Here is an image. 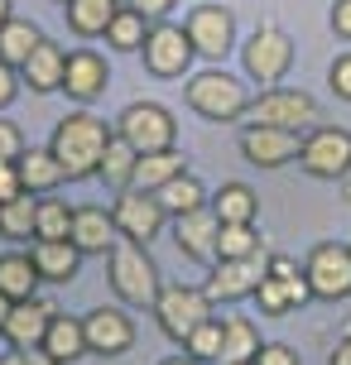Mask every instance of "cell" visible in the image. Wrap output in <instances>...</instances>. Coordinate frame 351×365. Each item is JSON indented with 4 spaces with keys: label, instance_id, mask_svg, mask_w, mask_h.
I'll return each mask as SVG.
<instances>
[{
    "label": "cell",
    "instance_id": "f1b7e54d",
    "mask_svg": "<svg viewBox=\"0 0 351 365\" xmlns=\"http://www.w3.org/2000/svg\"><path fill=\"white\" fill-rule=\"evenodd\" d=\"M154 197H159V207H164L168 217H188V212L207 207V187H203L198 173H188V168H183V173H178V178H168Z\"/></svg>",
    "mask_w": 351,
    "mask_h": 365
},
{
    "label": "cell",
    "instance_id": "4316f807",
    "mask_svg": "<svg viewBox=\"0 0 351 365\" xmlns=\"http://www.w3.org/2000/svg\"><path fill=\"white\" fill-rule=\"evenodd\" d=\"M39 269L34 259L24 255V250H10V255H0V293L10 298V303H24V298H34L39 293Z\"/></svg>",
    "mask_w": 351,
    "mask_h": 365
},
{
    "label": "cell",
    "instance_id": "e0dca14e",
    "mask_svg": "<svg viewBox=\"0 0 351 365\" xmlns=\"http://www.w3.org/2000/svg\"><path fill=\"white\" fill-rule=\"evenodd\" d=\"M58 317V303H49V298H24V303H15L10 308V317H5V341L15 351H39L44 346V331H49V322Z\"/></svg>",
    "mask_w": 351,
    "mask_h": 365
},
{
    "label": "cell",
    "instance_id": "7a4b0ae2",
    "mask_svg": "<svg viewBox=\"0 0 351 365\" xmlns=\"http://www.w3.org/2000/svg\"><path fill=\"white\" fill-rule=\"evenodd\" d=\"M106 264H111V289L121 303L130 308H154L159 298V264L149 259V245H135V240H116L106 250Z\"/></svg>",
    "mask_w": 351,
    "mask_h": 365
},
{
    "label": "cell",
    "instance_id": "cb8c5ba5",
    "mask_svg": "<svg viewBox=\"0 0 351 365\" xmlns=\"http://www.w3.org/2000/svg\"><path fill=\"white\" fill-rule=\"evenodd\" d=\"M207 207L217 212L222 226H250V221L260 217V197L245 187V182H222L217 197H207Z\"/></svg>",
    "mask_w": 351,
    "mask_h": 365
},
{
    "label": "cell",
    "instance_id": "b9f144b4",
    "mask_svg": "<svg viewBox=\"0 0 351 365\" xmlns=\"http://www.w3.org/2000/svg\"><path fill=\"white\" fill-rule=\"evenodd\" d=\"M19 96V68H10V63H0V110L10 106Z\"/></svg>",
    "mask_w": 351,
    "mask_h": 365
},
{
    "label": "cell",
    "instance_id": "83f0119b",
    "mask_svg": "<svg viewBox=\"0 0 351 365\" xmlns=\"http://www.w3.org/2000/svg\"><path fill=\"white\" fill-rule=\"evenodd\" d=\"M183 173V154L178 149H159V154H140L135 159V173H130V187H140V192H159L168 178H178Z\"/></svg>",
    "mask_w": 351,
    "mask_h": 365
},
{
    "label": "cell",
    "instance_id": "bcb514c9",
    "mask_svg": "<svg viewBox=\"0 0 351 365\" xmlns=\"http://www.w3.org/2000/svg\"><path fill=\"white\" fill-rule=\"evenodd\" d=\"M332 365H351V331L337 341V351H332Z\"/></svg>",
    "mask_w": 351,
    "mask_h": 365
},
{
    "label": "cell",
    "instance_id": "7402d4cb",
    "mask_svg": "<svg viewBox=\"0 0 351 365\" xmlns=\"http://www.w3.org/2000/svg\"><path fill=\"white\" fill-rule=\"evenodd\" d=\"M39 351L58 365H73V361H82V356H92V351H87V331H82V317L58 312L54 322H49V331H44V346Z\"/></svg>",
    "mask_w": 351,
    "mask_h": 365
},
{
    "label": "cell",
    "instance_id": "1f68e13d",
    "mask_svg": "<svg viewBox=\"0 0 351 365\" xmlns=\"http://www.w3.org/2000/svg\"><path fill=\"white\" fill-rule=\"evenodd\" d=\"M135 149L121 140V135H111V145L101 149V164H96V178L106 182V187H116V192H126L130 187V173H135Z\"/></svg>",
    "mask_w": 351,
    "mask_h": 365
},
{
    "label": "cell",
    "instance_id": "ba28073f",
    "mask_svg": "<svg viewBox=\"0 0 351 365\" xmlns=\"http://www.w3.org/2000/svg\"><path fill=\"white\" fill-rule=\"evenodd\" d=\"M207 317H217V308H212V298H207L203 289H193V284H164L159 298H154V322H159V331H164L168 341H178V346L188 341L193 327H203Z\"/></svg>",
    "mask_w": 351,
    "mask_h": 365
},
{
    "label": "cell",
    "instance_id": "c3c4849f",
    "mask_svg": "<svg viewBox=\"0 0 351 365\" xmlns=\"http://www.w3.org/2000/svg\"><path fill=\"white\" fill-rule=\"evenodd\" d=\"M10 19H15V5H10V0H0V29H5Z\"/></svg>",
    "mask_w": 351,
    "mask_h": 365
},
{
    "label": "cell",
    "instance_id": "ac0fdd59",
    "mask_svg": "<svg viewBox=\"0 0 351 365\" xmlns=\"http://www.w3.org/2000/svg\"><path fill=\"white\" fill-rule=\"evenodd\" d=\"M106 87H111L106 58L96 53V48H73V53H68V73H63V91L87 106V101H96Z\"/></svg>",
    "mask_w": 351,
    "mask_h": 365
},
{
    "label": "cell",
    "instance_id": "4dcf8cb0",
    "mask_svg": "<svg viewBox=\"0 0 351 365\" xmlns=\"http://www.w3.org/2000/svg\"><path fill=\"white\" fill-rule=\"evenodd\" d=\"M34 217H39V197L19 192V197L0 202V240H34Z\"/></svg>",
    "mask_w": 351,
    "mask_h": 365
},
{
    "label": "cell",
    "instance_id": "f35d334b",
    "mask_svg": "<svg viewBox=\"0 0 351 365\" xmlns=\"http://www.w3.org/2000/svg\"><path fill=\"white\" fill-rule=\"evenodd\" d=\"M24 149H29V145H24V130H19L15 120L0 115V164H15Z\"/></svg>",
    "mask_w": 351,
    "mask_h": 365
},
{
    "label": "cell",
    "instance_id": "d4e9b609",
    "mask_svg": "<svg viewBox=\"0 0 351 365\" xmlns=\"http://www.w3.org/2000/svg\"><path fill=\"white\" fill-rule=\"evenodd\" d=\"M121 0H68V29L77 38H106Z\"/></svg>",
    "mask_w": 351,
    "mask_h": 365
},
{
    "label": "cell",
    "instance_id": "484cf974",
    "mask_svg": "<svg viewBox=\"0 0 351 365\" xmlns=\"http://www.w3.org/2000/svg\"><path fill=\"white\" fill-rule=\"evenodd\" d=\"M260 327L250 317H222V356L217 365H236V361H255L260 356Z\"/></svg>",
    "mask_w": 351,
    "mask_h": 365
},
{
    "label": "cell",
    "instance_id": "ffe728a7",
    "mask_svg": "<svg viewBox=\"0 0 351 365\" xmlns=\"http://www.w3.org/2000/svg\"><path fill=\"white\" fill-rule=\"evenodd\" d=\"M116 236H121V231H116V221H111L106 207H92V202H87V207H73V236L68 240H73L82 255H106L116 245Z\"/></svg>",
    "mask_w": 351,
    "mask_h": 365
},
{
    "label": "cell",
    "instance_id": "3957f363",
    "mask_svg": "<svg viewBox=\"0 0 351 365\" xmlns=\"http://www.w3.org/2000/svg\"><path fill=\"white\" fill-rule=\"evenodd\" d=\"M183 91H188V106L198 110L203 120H217V125L240 120V115L250 110V87H245L236 73H226V68H207V73H198Z\"/></svg>",
    "mask_w": 351,
    "mask_h": 365
},
{
    "label": "cell",
    "instance_id": "d6a6232c",
    "mask_svg": "<svg viewBox=\"0 0 351 365\" xmlns=\"http://www.w3.org/2000/svg\"><path fill=\"white\" fill-rule=\"evenodd\" d=\"M149 24H154V19H145L140 10L121 5V10H116V19H111V29H106V43H111L116 53H140V48H145Z\"/></svg>",
    "mask_w": 351,
    "mask_h": 365
},
{
    "label": "cell",
    "instance_id": "8992f818",
    "mask_svg": "<svg viewBox=\"0 0 351 365\" xmlns=\"http://www.w3.org/2000/svg\"><path fill=\"white\" fill-rule=\"evenodd\" d=\"M240 68L255 87H279L294 68V38L279 24H260L255 34L240 43Z\"/></svg>",
    "mask_w": 351,
    "mask_h": 365
},
{
    "label": "cell",
    "instance_id": "f6af8a7d",
    "mask_svg": "<svg viewBox=\"0 0 351 365\" xmlns=\"http://www.w3.org/2000/svg\"><path fill=\"white\" fill-rule=\"evenodd\" d=\"M332 34L351 43V0H337L332 5Z\"/></svg>",
    "mask_w": 351,
    "mask_h": 365
},
{
    "label": "cell",
    "instance_id": "9c48e42d",
    "mask_svg": "<svg viewBox=\"0 0 351 365\" xmlns=\"http://www.w3.org/2000/svg\"><path fill=\"white\" fill-rule=\"evenodd\" d=\"M140 58H145V73H154V77H183L188 63L198 58V48H193V38H188L183 24L154 19V24H149V34H145Z\"/></svg>",
    "mask_w": 351,
    "mask_h": 365
},
{
    "label": "cell",
    "instance_id": "836d02e7",
    "mask_svg": "<svg viewBox=\"0 0 351 365\" xmlns=\"http://www.w3.org/2000/svg\"><path fill=\"white\" fill-rule=\"evenodd\" d=\"M73 236V207L49 192V197H39V217H34V240H68Z\"/></svg>",
    "mask_w": 351,
    "mask_h": 365
},
{
    "label": "cell",
    "instance_id": "4fadbf2b",
    "mask_svg": "<svg viewBox=\"0 0 351 365\" xmlns=\"http://www.w3.org/2000/svg\"><path fill=\"white\" fill-rule=\"evenodd\" d=\"M183 29L203 58H226L236 48V15L226 5H198V10H188Z\"/></svg>",
    "mask_w": 351,
    "mask_h": 365
},
{
    "label": "cell",
    "instance_id": "60d3db41",
    "mask_svg": "<svg viewBox=\"0 0 351 365\" xmlns=\"http://www.w3.org/2000/svg\"><path fill=\"white\" fill-rule=\"evenodd\" d=\"M327 82H332V91L342 101H351V53H337V63L327 68Z\"/></svg>",
    "mask_w": 351,
    "mask_h": 365
},
{
    "label": "cell",
    "instance_id": "e575fe53",
    "mask_svg": "<svg viewBox=\"0 0 351 365\" xmlns=\"http://www.w3.org/2000/svg\"><path fill=\"white\" fill-rule=\"evenodd\" d=\"M265 245H260V231H255V221L250 226H222L217 231V259H250L260 255Z\"/></svg>",
    "mask_w": 351,
    "mask_h": 365
},
{
    "label": "cell",
    "instance_id": "30bf717a",
    "mask_svg": "<svg viewBox=\"0 0 351 365\" xmlns=\"http://www.w3.org/2000/svg\"><path fill=\"white\" fill-rule=\"evenodd\" d=\"M265 269H270V255H265V250L250 255V259H217L212 274H207V284H203V293L212 298V308H222V303H240V298H255Z\"/></svg>",
    "mask_w": 351,
    "mask_h": 365
},
{
    "label": "cell",
    "instance_id": "2e32d148",
    "mask_svg": "<svg viewBox=\"0 0 351 365\" xmlns=\"http://www.w3.org/2000/svg\"><path fill=\"white\" fill-rule=\"evenodd\" d=\"M82 331L92 356H126L135 346V322L126 317V308H92L82 317Z\"/></svg>",
    "mask_w": 351,
    "mask_h": 365
},
{
    "label": "cell",
    "instance_id": "6da1fadb",
    "mask_svg": "<svg viewBox=\"0 0 351 365\" xmlns=\"http://www.w3.org/2000/svg\"><path fill=\"white\" fill-rule=\"evenodd\" d=\"M116 130L101 120V115H92V110H73V115H63L54 125V140H49V149H54V159L63 164V173H68V182L77 178H96V164H101V149L111 145Z\"/></svg>",
    "mask_w": 351,
    "mask_h": 365
},
{
    "label": "cell",
    "instance_id": "603a6c76",
    "mask_svg": "<svg viewBox=\"0 0 351 365\" xmlns=\"http://www.w3.org/2000/svg\"><path fill=\"white\" fill-rule=\"evenodd\" d=\"M15 168H19L24 192H34V197H49V192H58V187L68 182L63 164L54 159V149H24V154L15 159Z\"/></svg>",
    "mask_w": 351,
    "mask_h": 365
},
{
    "label": "cell",
    "instance_id": "f907efd6",
    "mask_svg": "<svg viewBox=\"0 0 351 365\" xmlns=\"http://www.w3.org/2000/svg\"><path fill=\"white\" fill-rule=\"evenodd\" d=\"M10 308H15V303H10V298L0 293V331H5V317H10Z\"/></svg>",
    "mask_w": 351,
    "mask_h": 365
},
{
    "label": "cell",
    "instance_id": "74e56055",
    "mask_svg": "<svg viewBox=\"0 0 351 365\" xmlns=\"http://www.w3.org/2000/svg\"><path fill=\"white\" fill-rule=\"evenodd\" d=\"M255 303H260V312H270V317L294 312V298H289V289H284L279 279H270V269H265V279H260V289H255Z\"/></svg>",
    "mask_w": 351,
    "mask_h": 365
},
{
    "label": "cell",
    "instance_id": "ab89813d",
    "mask_svg": "<svg viewBox=\"0 0 351 365\" xmlns=\"http://www.w3.org/2000/svg\"><path fill=\"white\" fill-rule=\"evenodd\" d=\"M255 365H303V361H298L294 346H284V341H265L260 356H255Z\"/></svg>",
    "mask_w": 351,
    "mask_h": 365
},
{
    "label": "cell",
    "instance_id": "7bdbcfd3",
    "mask_svg": "<svg viewBox=\"0 0 351 365\" xmlns=\"http://www.w3.org/2000/svg\"><path fill=\"white\" fill-rule=\"evenodd\" d=\"M121 5H130V10H140L145 19H164L178 0H121Z\"/></svg>",
    "mask_w": 351,
    "mask_h": 365
},
{
    "label": "cell",
    "instance_id": "f546056e",
    "mask_svg": "<svg viewBox=\"0 0 351 365\" xmlns=\"http://www.w3.org/2000/svg\"><path fill=\"white\" fill-rule=\"evenodd\" d=\"M39 43H44V29H39L34 19H10L5 29H0V63H10V68H24L29 53H34Z\"/></svg>",
    "mask_w": 351,
    "mask_h": 365
},
{
    "label": "cell",
    "instance_id": "11a10c76",
    "mask_svg": "<svg viewBox=\"0 0 351 365\" xmlns=\"http://www.w3.org/2000/svg\"><path fill=\"white\" fill-rule=\"evenodd\" d=\"M58 5H68V0H58Z\"/></svg>",
    "mask_w": 351,
    "mask_h": 365
},
{
    "label": "cell",
    "instance_id": "d590c367",
    "mask_svg": "<svg viewBox=\"0 0 351 365\" xmlns=\"http://www.w3.org/2000/svg\"><path fill=\"white\" fill-rule=\"evenodd\" d=\"M270 279H279V284L289 289L294 308H303V303L313 298V284H308V274H303V264H298L294 255H270Z\"/></svg>",
    "mask_w": 351,
    "mask_h": 365
},
{
    "label": "cell",
    "instance_id": "f5cc1de1",
    "mask_svg": "<svg viewBox=\"0 0 351 365\" xmlns=\"http://www.w3.org/2000/svg\"><path fill=\"white\" fill-rule=\"evenodd\" d=\"M347 197H351V173H347Z\"/></svg>",
    "mask_w": 351,
    "mask_h": 365
},
{
    "label": "cell",
    "instance_id": "5b68a950",
    "mask_svg": "<svg viewBox=\"0 0 351 365\" xmlns=\"http://www.w3.org/2000/svg\"><path fill=\"white\" fill-rule=\"evenodd\" d=\"M116 135L126 140L135 154H159V149H178V120L173 110L159 101H135L116 115Z\"/></svg>",
    "mask_w": 351,
    "mask_h": 365
},
{
    "label": "cell",
    "instance_id": "9a60e30c",
    "mask_svg": "<svg viewBox=\"0 0 351 365\" xmlns=\"http://www.w3.org/2000/svg\"><path fill=\"white\" fill-rule=\"evenodd\" d=\"M217 231H222V221L212 207H198V212H188V217H173V245L183 250L193 264H217Z\"/></svg>",
    "mask_w": 351,
    "mask_h": 365
},
{
    "label": "cell",
    "instance_id": "277c9868",
    "mask_svg": "<svg viewBox=\"0 0 351 365\" xmlns=\"http://www.w3.org/2000/svg\"><path fill=\"white\" fill-rule=\"evenodd\" d=\"M245 115H250V125H275V130H294V135L322 125L317 101L298 87H265L260 96H250V110Z\"/></svg>",
    "mask_w": 351,
    "mask_h": 365
},
{
    "label": "cell",
    "instance_id": "681fc988",
    "mask_svg": "<svg viewBox=\"0 0 351 365\" xmlns=\"http://www.w3.org/2000/svg\"><path fill=\"white\" fill-rule=\"evenodd\" d=\"M159 365H203V361H193V356L183 351V356H168V361H159Z\"/></svg>",
    "mask_w": 351,
    "mask_h": 365
},
{
    "label": "cell",
    "instance_id": "8fae6325",
    "mask_svg": "<svg viewBox=\"0 0 351 365\" xmlns=\"http://www.w3.org/2000/svg\"><path fill=\"white\" fill-rule=\"evenodd\" d=\"M111 221H116V231H121V240L149 245V240L164 231L168 212L159 207V197H154V192L126 187V192H116V202H111Z\"/></svg>",
    "mask_w": 351,
    "mask_h": 365
},
{
    "label": "cell",
    "instance_id": "ee69618b",
    "mask_svg": "<svg viewBox=\"0 0 351 365\" xmlns=\"http://www.w3.org/2000/svg\"><path fill=\"white\" fill-rule=\"evenodd\" d=\"M24 192V182H19V168L15 164H0V202H10Z\"/></svg>",
    "mask_w": 351,
    "mask_h": 365
},
{
    "label": "cell",
    "instance_id": "7c38bea8",
    "mask_svg": "<svg viewBox=\"0 0 351 365\" xmlns=\"http://www.w3.org/2000/svg\"><path fill=\"white\" fill-rule=\"evenodd\" d=\"M303 274H308V284H313V298H322V303L351 298V245H337V240L313 245Z\"/></svg>",
    "mask_w": 351,
    "mask_h": 365
},
{
    "label": "cell",
    "instance_id": "d6986e66",
    "mask_svg": "<svg viewBox=\"0 0 351 365\" xmlns=\"http://www.w3.org/2000/svg\"><path fill=\"white\" fill-rule=\"evenodd\" d=\"M63 73H68V48L54 43V38H44L29 53V63L19 68V82L29 91H39V96H49V91H63Z\"/></svg>",
    "mask_w": 351,
    "mask_h": 365
},
{
    "label": "cell",
    "instance_id": "7dc6e473",
    "mask_svg": "<svg viewBox=\"0 0 351 365\" xmlns=\"http://www.w3.org/2000/svg\"><path fill=\"white\" fill-rule=\"evenodd\" d=\"M0 365H29V351H15V346H10L5 356H0Z\"/></svg>",
    "mask_w": 351,
    "mask_h": 365
},
{
    "label": "cell",
    "instance_id": "8d00e7d4",
    "mask_svg": "<svg viewBox=\"0 0 351 365\" xmlns=\"http://www.w3.org/2000/svg\"><path fill=\"white\" fill-rule=\"evenodd\" d=\"M183 351L193 356V361H217V356H222V317H207L203 327L188 331Z\"/></svg>",
    "mask_w": 351,
    "mask_h": 365
},
{
    "label": "cell",
    "instance_id": "52a82bcc",
    "mask_svg": "<svg viewBox=\"0 0 351 365\" xmlns=\"http://www.w3.org/2000/svg\"><path fill=\"white\" fill-rule=\"evenodd\" d=\"M298 168L308 178H322V182L347 178L351 173V130H342V125L303 130V140H298Z\"/></svg>",
    "mask_w": 351,
    "mask_h": 365
},
{
    "label": "cell",
    "instance_id": "db71d44e",
    "mask_svg": "<svg viewBox=\"0 0 351 365\" xmlns=\"http://www.w3.org/2000/svg\"><path fill=\"white\" fill-rule=\"evenodd\" d=\"M236 365H255V361H236Z\"/></svg>",
    "mask_w": 351,
    "mask_h": 365
},
{
    "label": "cell",
    "instance_id": "816d5d0a",
    "mask_svg": "<svg viewBox=\"0 0 351 365\" xmlns=\"http://www.w3.org/2000/svg\"><path fill=\"white\" fill-rule=\"evenodd\" d=\"M29 365H58V361H49L44 351H29Z\"/></svg>",
    "mask_w": 351,
    "mask_h": 365
},
{
    "label": "cell",
    "instance_id": "44dd1931",
    "mask_svg": "<svg viewBox=\"0 0 351 365\" xmlns=\"http://www.w3.org/2000/svg\"><path fill=\"white\" fill-rule=\"evenodd\" d=\"M29 259H34L44 284H73L77 269H82V250H77L73 240H34Z\"/></svg>",
    "mask_w": 351,
    "mask_h": 365
},
{
    "label": "cell",
    "instance_id": "5bb4252c",
    "mask_svg": "<svg viewBox=\"0 0 351 365\" xmlns=\"http://www.w3.org/2000/svg\"><path fill=\"white\" fill-rule=\"evenodd\" d=\"M298 140L294 130H275V125H245L240 130V154H245V164L255 168H284L298 159Z\"/></svg>",
    "mask_w": 351,
    "mask_h": 365
}]
</instances>
